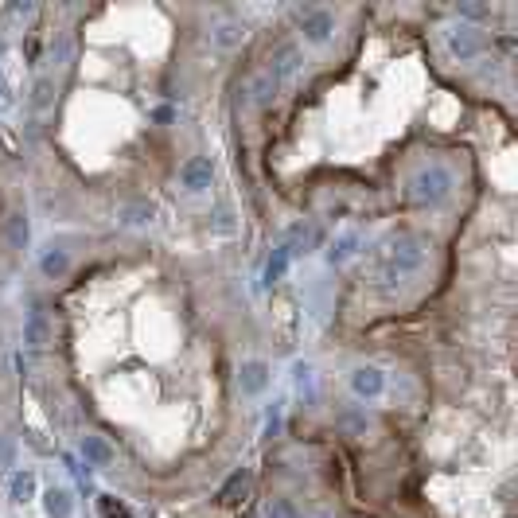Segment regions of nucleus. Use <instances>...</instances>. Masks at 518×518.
I'll use <instances>...</instances> for the list:
<instances>
[{"instance_id":"f257e3e1","label":"nucleus","mask_w":518,"mask_h":518,"mask_svg":"<svg viewBox=\"0 0 518 518\" xmlns=\"http://www.w3.org/2000/svg\"><path fill=\"white\" fill-rule=\"evenodd\" d=\"M425 257H429V242H425L421 234L398 238L386 254V281H409L413 273H421Z\"/></svg>"},{"instance_id":"f03ea898","label":"nucleus","mask_w":518,"mask_h":518,"mask_svg":"<svg viewBox=\"0 0 518 518\" xmlns=\"http://www.w3.org/2000/svg\"><path fill=\"white\" fill-rule=\"evenodd\" d=\"M452 191V172L448 168H440V164H432V168H421L409 180V199L413 203H421V207H432V203H440V199Z\"/></svg>"},{"instance_id":"7ed1b4c3","label":"nucleus","mask_w":518,"mask_h":518,"mask_svg":"<svg viewBox=\"0 0 518 518\" xmlns=\"http://www.w3.org/2000/svg\"><path fill=\"white\" fill-rule=\"evenodd\" d=\"M211 180H214V160L211 156H191V160L180 168V183L187 191H207Z\"/></svg>"},{"instance_id":"20e7f679","label":"nucleus","mask_w":518,"mask_h":518,"mask_svg":"<svg viewBox=\"0 0 518 518\" xmlns=\"http://www.w3.org/2000/svg\"><path fill=\"white\" fill-rule=\"evenodd\" d=\"M300 31H304L308 43H328L331 31H336V16H331L328 8H312V12H304V20H300Z\"/></svg>"},{"instance_id":"39448f33","label":"nucleus","mask_w":518,"mask_h":518,"mask_svg":"<svg viewBox=\"0 0 518 518\" xmlns=\"http://www.w3.org/2000/svg\"><path fill=\"white\" fill-rule=\"evenodd\" d=\"M51 343V320H47L43 308H31L28 320H24V347L28 351H43Z\"/></svg>"},{"instance_id":"423d86ee","label":"nucleus","mask_w":518,"mask_h":518,"mask_svg":"<svg viewBox=\"0 0 518 518\" xmlns=\"http://www.w3.org/2000/svg\"><path fill=\"white\" fill-rule=\"evenodd\" d=\"M448 51H452L456 58H475L483 51V39H480V31H472V28H452L448 31Z\"/></svg>"},{"instance_id":"0eeeda50","label":"nucleus","mask_w":518,"mask_h":518,"mask_svg":"<svg viewBox=\"0 0 518 518\" xmlns=\"http://www.w3.org/2000/svg\"><path fill=\"white\" fill-rule=\"evenodd\" d=\"M300 71V47L296 43H289V47H281L277 55H273V63H269V78L273 82H285V78H292V74Z\"/></svg>"},{"instance_id":"6e6552de","label":"nucleus","mask_w":518,"mask_h":518,"mask_svg":"<svg viewBox=\"0 0 518 518\" xmlns=\"http://www.w3.org/2000/svg\"><path fill=\"white\" fill-rule=\"evenodd\" d=\"M382 386H386V378H382V371H374V366H358V371L351 374V390H355L358 398H378Z\"/></svg>"},{"instance_id":"1a4fd4ad","label":"nucleus","mask_w":518,"mask_h":518,"mask_svg":"<svg viewBox=\"0 0 518 518\" xmlns=\"http://www.w3.org/2000/svg\"><path fill=\"white\" fill-rule=\"evenodd\" d=\"M238 382H242V390H246V394H261V390L269 386V366H265L261 358H254V363L242 366Z\"/></svg>"},{"instance_id":"9d476101","label":"nucleus","mask_w":518,"mask_h":518,"mask_svg":"<svg viewBox=\"0 0 518 518\" xmlns=\"http://www.w3.org/2000/svg\"><path fill=\"white\" fill-rule=\"evenodd\" d=\"M242 39H246V24L242 20H222L219 28L211 31V43L219 47V51H230V47H238Z\"/></svg>"},{"instance_id":"9b49d317","label":"nucleus","mask_w":518,"mask_h":518,"mask_svg":"<svg viewBox=\"0 0 518 518\" xmlns=\"http://www.w3.org/2000/svg\"><path fill=\"white\" fill-rule=\"evenodd\" d=\"M246 491H249V472L242 467V472H234L227 483H222V491H219V507H238L242 499H246Z\"/></svg>"},{"instance_id":"f8f14e48","label":"nucleus","mask_w":518,"mask_h":518,"mask_svg":"<svg viewBox=\"0 0 518 518\" xmlns=\"http://www.w3.org/2000/svg\"><path fill=\"white\" fill-rule=\"evenodd\" d=\"M4 234H8V246H12V249H28V238H31L28 214H24V211H12V214L4 219Z\"/></svg>"},{"instance_id":"ddd939ff","label":"nucleus","mask_w":518,"mask_h":518,"mask_svg":"<svg viewBox=\"0 0 518 518\" xmlns=\"http://www.w3.org/2000/svg\"><path fill=\"white\" fill-rule=\"evenodd\" d=\"M82 456L90 467H110L113 464V448L102 437H82Z\"/></svg>"},{"instance_id":"4468645a","label":"nucleus","mask_w":518,"mask_h":518,"mask_svg":"<svg viewBox=\"0 0 518 518\" xmlns=\"http://www.w3.org/2000/svg\"><path fill=\"white\" fill-rule=\"evenodd\" d=\"M152 203H125L121 211H117V219H121V227H129V230H140V227H148L152 222Z\"/></svg>"},{"instance_id":"2eb2a0df","label":"nucleus","mask_w":518,"mask_h":518,"mask_svg":"<svg viewBox=\"0 0 518 518\" xmlns=\"http://www.w3.org/2000/svg\"><path fill=\"white\" fill-rule=\"evenodd\" d=\"M39 269H43V277H63L66 269H71V257H66V249H47L43 257H39Z\"/></svg>"},{"instance_id":"dca6fc26","label":"nucleus","mask_w":518,"mask_h":518,"mask_svg":"<svg viewBox=\"0 0 518 518\" xmlns=\"http://www.w3.org/2000/svg\"><path fill=\"white\" fill-rule=\"evenodd\" d=\"M358 249V234H343V238H336L331 242V249H328V261L331 265H343L351 254Z\"/></svg>"},{"instance_id":"f3484780","label":"nucleus","mask_w":518,"mask_h":518,"mask_svg":"<svg viewBox=\"0 0 518 518\" xmlns=\"http://www.w3.org/2000/svg\"><path fill=\"white\" fill-rule=\"evenodd\" d=\"M43 507H47V514L51 518H71V495H66V491H47L43 495Z\"/></svg>"},{"instance_id":"a211bd4d","label":"nucleus","mask_w":518,"mask_h":518,"mask_svg":"<svg viewBox=\"0 0 518 518\" xmlns=\"http://www.w3.org/2000/svg\"><path fill=\"white\" fill-rule=\"evenodd\" d=\"M31 495H36V475H31V472H16L12 475V499H16V503H28Z\"/></svg>"},{"instance_id":"6ab92c4d","label":"nucleus","mask_w":518,"mask_h":518,"mask_svg":"<svg viewBox=\"0 0 518 518\" xmlns=\"http://www.w3.org/2000/svg\"><path fill=\"white\" fill-rule=\"evenodd\" d=\"M51 102H55V82L36 78V86H31V110H47Z\"/></svg>"},{"instance_id":"aec40b11","label":"nucleus","mask_w":518,"mask_h":518,"mask_svg":"<svg viewBox=\"0 0 518 518\" xmlns=\"http://www.w3.org/2000/svg\"><path fill=\"white\" fill-rule=\"evenodd\" d=\"M289 257H292V254H289L285 246H281L277 254L269 257V265H265V281H281V277H285V269H289Z\"/></svg>"},{"instance_id":"412c9836","label":"nucleus","mask_w":518,"mask_h":518,"mask_svg":"<svg viewBox=\"0 0 518 518\" xmlns=\"http://www.w3.org/2000/svg\"><path fill=\"white\" fill-rule=\"evenodd\" d=\"M273 90H277V82H273L269 74H257L254 86H249V94H254V102H257V105H265V102L273 98Z\"/></svg>"},{"instance_id":"4be33fe9","label":"nucleus","mask_w":518,"mask_h":518,"mask_svg":"<svg viewBox=\"0 0 518 518\" xmlns=\"http://www.w3.org/2000/svg\"><path fill=\"white\" fill-rule=\"evenodd\" d=\"M98 514H102V518H133V514H129V507L117 503L113 495H102V499H98Z\"/></svg>"},{"instance_id":"5701e85b","label":"nucleus","mask_w":518,"mask_h":518,"mask_svg":"<svg viewBox=\"0 0 518 518\" xmlns=\"http://www.w3.org/2000/svg\"><path fill=\"white\" fill-rule=\"evenodd\" d=\"M12 460H16V440L0 437V467H12Z\"/></svg>"},{"instance_id":"b1692460","label":"nucleus","mask_w":518,"mask_h":518,"mask_svg":"<svg viewBox=\"0 0 518 518\" xmlns=\"http://www.w3.org/2000/svg\"><path fill=\"white\" fill-rule=\"evenodd\" d=\"M265 518H296V511H292L289 503H281V499H273L269 511H265Z\"/></svg>"},{"instance_id":"393cba45","label":"nucleus","mask_w":518,"mask_h":518,"mask_svg":"<svg viewBox=\"0 0 518 518\" xmlns=\"http://www.w3.org/2000/svg\"><path fill=\"white\" fill-rule=\"evenodd\" d=\"M460 12H464V16H472V20H475V16H483V8H480V4H464Z\"/></svg>"},{"instance_id":"a878e982","label":"nucleus","mask_w":518,"mask_h":518,"mask_svg":"<svg viewBox=\"0 0 518 518\" xmlns=\"http://www.w3.org/2000/svg\"><path fill=\"white\" fill-rule=\"evenodd\" d=\"M0 110H12V98H8L4 86H0Z\"/></svg>"},{"instance_id":"bb28decb","label":"nucleus","mask_w":518,"mask_h":518,"mask_svg":"<svg viewBox=\"0 0 518 518\" xmlns=\"http://www.w3.org/2000/svg\"><path fill=\"white\" fill-rule=\"evenodd\" d=\"M242 518H254V514H242Z\"/></svg>"}]
</instances>
